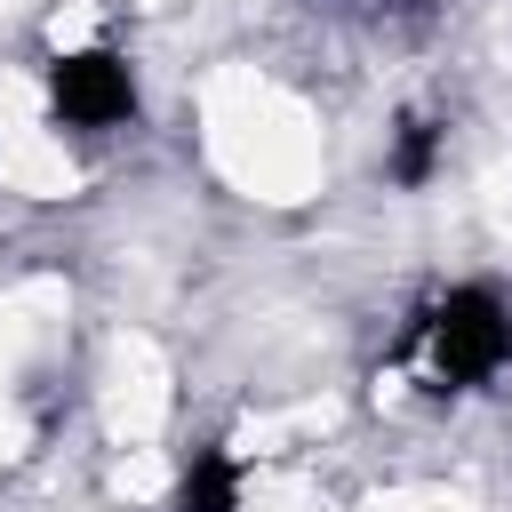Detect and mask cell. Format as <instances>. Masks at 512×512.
<instances>
[{
  "label": "cell",
  "mask_w": 512,
  "mask_h": 512,
  "mask_svg": "<svg viewBox=\"0 0 512 512\" xmlns=\"http://www.w3.org/2000/svg\"><path fill=\"white\" fill-rule=\"evenodd\" d=\"M48 112L80 136H112L136 120V64L120 48H64L48 56Z\"/></svg>",
  "instance_id": "2"
},
{
  "label": "cell",
  "mask_w": 512,
  "mask_h": 512,
  "mask_svg": "<svg viewBox=\"0 0 512 512\" xmlns=\"http://www.w3.org/2000/svg\"><path fill=\"white\" fill-rule=\"evenodd\" d=\"M248 504V464L224 440H200L176 472V512H240Z\"/></svg>",
  "instance_id": "3"
},
{
  "label": "cell",
  "mask_w": 512,
  "mask_h": 512,
  "mask_svg": "<svg viewBox=\"0 0 512 512\" xmlns=\"http://www.w3.org/2000/svg\"><path fill=\"white\" fill-rule=\"evenodd\" d=\"M416 360L440 392H488L512 368V296L488 280H456L416 312Z\"/></svg>",
  "instance_id": "1"
},
{
  "label": "cell",
  "mask_w": 512,
  "mask_h": 512,
  "mask_svg": "<svg viewBox=\"0 0 512 512\" xmlns=\"http://www.w3.org/2000/svg\"><path fill=\"white\" fill-rule=\"evenodd\" d=\"M440 160H448V120L400 112L392 136H384V184H392V192H424V184L440 176Z\"/></svg>",
  "instance_id": "4"
}]
</instances>
